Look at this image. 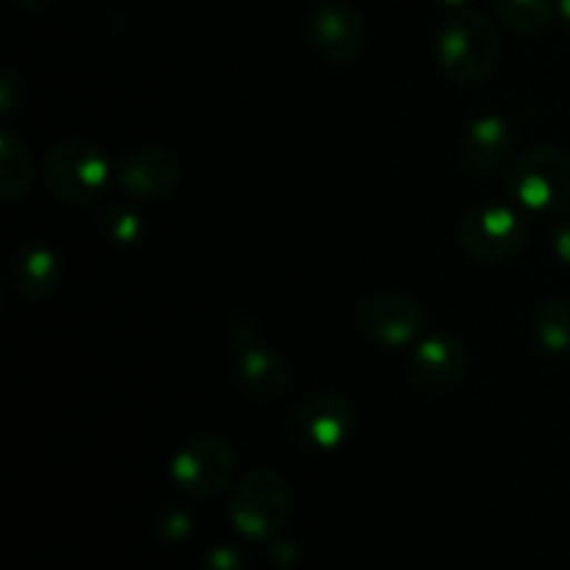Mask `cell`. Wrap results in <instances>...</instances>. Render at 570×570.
I'll return each mask as SVG.
<instances>
[{"instance_id": "obj_12", "label": "cell", "mask_w": 570, "mask_h": 570, "mask_svg": "<svg viewBox=\"0 0 570 570\" xmlns=\"http://www.w3.org/2000/svg\"><path fill=\"white\" fill-rule=\"evenodd\" d=\"M512 148L515 134L510 120L501 115H484L473 120L462 137V165L479 178L493 176L510 161Z\"/></svg>"}, {"instance_id": "obj_4", "label": "cell", "mask_w": 570, "mask_h": 570, "mask_svg": "<svg viewBox=\"0 0 570 570\" xmlns=\"http://www.w3.org/2000/svg\"><path fill=\"white\" fill-rule=\"evenodd\" d=\"M287 482L273 468H250L234 488L228 518L234 529L250 540H273L289 521Z\"/></svg>"}, {"instance_id": "obj_6", "label": "cell", "mask_w": 570, "mask_h": 570, "mask_svg": "<svg viewBox=\"0 0 570 570\" xmlns=\"http://www.w3.org/2000/svg\"><path fill=\"white\" fill-rule=\"evenodd\" d=\"M354 426V404L343 393H337V390H315V393L304 395L295 404L287 432L298 449L323 454V451L340 449L351 438Z\"/></svg>"}, {"instance_id": "obj_22", "label": "cell", "mask_w": 570, "mask_h": 570, "mask_svg": "<svg viewBox=\"0 0 570 570\" xmlns=\"http://www.w3.org/2000/svg\"><path fill=\"white\" fill-rule=\"evenodd\" d=\"M549 243L557 259L570 265V217H560V220L549 228Z\"/></svg>"}, {"instance_id": "obj_18", "label": "cell", "mask_w": 570, "mask_h": 570, "mask_svg": "<svg viewBox=\"0 0 570 570\" xmlns=\"http://www.w3.org/2000/svg\"><path fill=\"white\" fill-rule=\"evenodd\" d=\"M100 234L117 245H134L142 239V215L126 204H109L98 215Z\"/></svg>"}, {"instance_id": "obj_21", "label": "cell", "mask_w": 570, "mask_h": 570, "mask_svg": "<svg viewBox=\"0 0 570 570\" xmlns=\"http://www.w3.org/2000/svg\"><path fill=\"white\" fill-rule=\"evenodd\" d=\"M22 106V83L17 81L14 72H3L0 76V115L9 120L14 111H20Z\"/></svg>"}, {"instance_id": "obj_20", "label": "cell", "mask_w": 570, "mask_h": 570, "mask_svg": "<svg viewBox=\"0 0 570 570\" xmlns=\"http://www.w3.org/2000/svg\"><path fill=\"white\" fill-rule=\"evenodd\" d=\"M200 570H248V566H245V557L234 546H217L206 554Z\"/></svg>"}, {"instance_id": "obj_24", "label": "cell", "mask_w": 570, "mask_h": 570, "mask_svg": "<svg viewBox=\"0 0 570 570\" xmlns=\"http://www.w3.org/2000/svg\"><path fill=\"white\" fill-rule=\"evenodd\" d=\"M443 6H449V9H465L468 0H440Z\"/></svg>"}, {"instance_id": "obj_13", "label": "cell", "mask_w": 570, "mask_h": 570, "mask_svg": "<svg viewBox=\"0 0 570 570\" xmlns=\"http://www.w3.org/2000/svg\"><path fill=\"white\" fill-rule=\"evenodd\" d=\"M237 384L248 399L278 401L293 387V365L284 354L259 345H245L237 356Z\"/></svg>"}, {"instance_id": "obj_14", "label": "cell", "mask_w": 570, "mask_h": 570, "mask_svg": "<svg viewBox=\"0 0 570 570\" xmlns=\"http://www.w3.org/2000/svg\"><path fill=\"white\" fill-rule=\"evenodd\" d=\"M14 284L22 298L48 301L59 293L61 262L48 245H26L14 256Z\"/></svg>"}, {"instance_id": "obj_2", "label": "cell", "mask_w": 570, "mask_h": 570, "mask_svg": "<svg viewBox=\"0 0 570 570\" xmlns=\"http://www.w3.org/2000/svg\"><path fill=\"white\" fill-rule=\"evenodd\" d=\"M111 181V161L89 139H61L45 159V187L70 206H89L106 193Z\"/></svg>"}, {"instance_id": "obj_5", "label": "cell", "mask_w": 570, "mask_h": 570, "mask_svg": "<svg viewBox=\"0 0 570 570\" xmlns=\"http://www.w3.org/2000/svg\"><path fill=\"white\" fill-rule=\"evenodd\" d=\"M529 237L521 212L507 204H484L465 212L456 226L460 248L482 265H499L523 250Z\"/></svg>"}, {"instance_id": "obj_16", "label": "cell", "mask_w": 570, "mask_h": 570, "mask_svg": "<svg viewBox=\"0 0 570 570\" xmlns=\"http://www.w3.org/2000/svg\"><path fill=\"white\" fill-rule=\"evenodd\" d=\"M507 28L518 33H540L554 22L557 0H490Z\"/></svg>"}, {"instance_id": "obj_1", "label": "cell", "mask_w": 570, "mask_h": 570, "mask_svg": "<svg viewBox=\"0 0 570 570\" xmlns=\"http://www.w3.org/2000/svg\"><path fill=\"white\" fill-rule=\"evenodd\" d=\"M501 33L488 14L476 9H460L443 26L438 37V61L445 76L456 83H482L493 76L501 61Z\"/></svg>"}, {"instance_id": "obj_8", "label": "cell", "mask_w": 570, "mask_h": 570, "mask_svg": "<svg viewBox=\"0 0 570 570\" xmlns=\"http://www.w3.org/2000/svg\"><path fill=\"white\" fill-rule=\"evenodd\" d=\"M426 315L423 306L412 295L395 293V289H382L365 298L356 309V326L384 348H404L421 334Z\"/></svg>"}, {"instance_id": "obj_10", "label": "cell", "mask_w": 570, "mask_h": 570, "mask_svg": "<svg viewBox=\"0 0 570 570\" xmlns=\"http://www.w3.org/2000/svg\"><path fill=\"white\" fill-rule=\"evenodd\" d=\"M468 371V348L454 334H429L412 354V382L426 393H445Z\"/></svg>"}, {"instance_id": "obj_9", "label": "cell", "mask_w": 570, "mask_h": 570, "mask_svg": "<svg viewBox=\"0 0 570 570\" xmlns=\"http://www.w3.org/2000/svg\"><path fill=\"white\" fill-rule=\"evenodd\" d=\"M312 48L332 65H351L367 45V28L360 11L345 0H323L309 17Z\"/></svg>"}, {"instance_id": "obj_11", "label": "cell", "mask_w": 570, "mask_h": 570, "mask_svg": "<svg viewBox=\"0 0 570 570\" xmlns=\"http://www.w3.org/2000/svg\"><path fill=\"white\" fill-rule=\"evenodd\" d=\"M117 178L131 198H170L181 184V161L167 148H139L126 156Z\"/></svg>"}, {"instance_id": "obj_3", "label": "cell", "mask_w": 570, "mask_h": 570, "mask_svg": "<svg viewBox=\"0 0 570 570\" xmlns=\"http://www.w3.org/2000/svg\"><path fill=\"white\" fill-rule=\"evenodd\" d=\"M512 198L534 215H562L570 209V154L538 145L515 159L510 173Z\"/></svg>"}, {"instance_id": "obj_23", "label": "cell", "mask_w": 570, "mask_h": 570, "mask_svg": "<svg viewBox=\"0 0 570 570\" xmlns=\"http://www.w3.org/2000/svg\"><path fill=\"white\" fill-rule=\"evenodd\" d=\"M557 14H560L562 26L570 31V0H557Z\"/></svg>"}, {"instance_id": "obj_17", "label": "cell", "mask_w": 570, "mask_h": 570, "mask_svg": "<svg viewBox=\"0 0 570 570\" xmlns=\"http://www.w3.org/2000/svg\"><path fill=\"white\" fill-rule=\"evenodd\" d=\"M534 340L549 354H570V301L549 298L534 315Z\"/></svg>"}, {"instance_id": "obj_15", "label": "cell", "mask_w": 570, "mask_h": 570, "mask_svg": "<svg viewBox=\"0 0 570 570\" xmlns=\"http://www.w3.org/2000/svg\"><path fill=\"white\" fill-rule=\"evenodd\" d=\"M33 176L37 170H33L28 145L11 128H3L0 134V189H3L6 204H17L20 198H26Z\"/></svg>"}, {"instance_id": "obj_7", "label": "cell", "mask_w": 570, "mask_h": 570, "mask_svg": "<svg viewBox=\"0 0 570 570\" xmlns=\"http://www.w3.org/2000/svg\"><path fill=\"white\" fill-rule=\"evenodd\" d=\"M237 471V451L223 434H195L170 462L173 482L193 499H212L232 482Z\"/></svg>"}, {"instance_id": "obj_19", "label": "cell", "mask_w": 570, "mask_h": 570, "mask_svg": "<svg viewBox=\"0 0 570 570\" xmlns=\"http://www.w3.org/2000/svg\"><path fill=\"white\" fill-rule=\"evenodd\" d=\"M154 532L165 543H184L189 532H193V518L184 510H178V507H165V510L156 512Z\"/></svg>"}]
</instances>
